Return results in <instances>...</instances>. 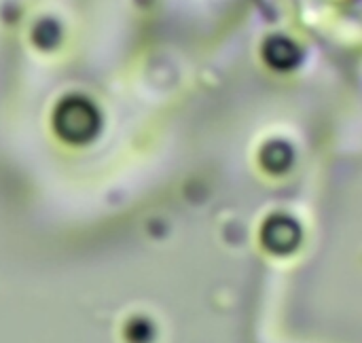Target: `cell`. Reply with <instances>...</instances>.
<instances>
[{"instance_id":"1","label":"cell","mask_w":362,"mask_h":343,"mask_svg":"<svg viewBox=\"0 0 362 343\" xmlns=\"http://www.w3.org/2000/svg\"><path fill=\"white\" fill-rule=\"evenodd\" d=\"M53 127L66 142H87L100 127V115L87 98L68 95L53 112Z\"/></svg>"},{"instance_id":"2","label":"cell","mask_w":362,"mask_h":343,"mask_svg":"<svg viewBox=\"0 0 362 343\" xmlns=\"http://www.w3.org/2000/svg\"><path fill=\"white\" fill-rule=\"evenodd\" d=\"M278 51H280V57L276 55V59H272L267 64L274 68H280V70H288L297 62V47L284 38H274L265 45V53H278Z\"/></svg>"}]
</instances>
